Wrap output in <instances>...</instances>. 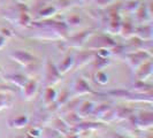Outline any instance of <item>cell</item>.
I'll return each instance as SVG.
<instances>
[{
	"label": "cell",
	"instance_id": "7a4b0ae2",
	"mask_svg": "<svg viewBox=\"0 0 153 138\" xmlns=\"http://www.w3.org/2000/svg\"><path fill=\"white\" fill-rule=\"evenodd\" d=\"M84 45L90 50H111L115 46V43L107 36H97L92 39H88Z\"/></svg>",
	"mask_w": 153,
	"mask_h": 138
},
{
	"label": "cell",
	"instance_id": "ba28073f",
	"mask_svg": "<svg viewBox=\"0 0 153 138\" xmlns=\"http://www.w3.org/2000/svg\"><path fill=\"white\" fill-rule=\"evenodd\" d=\"M134 35H136L143 42H150L152 39V27L150 24H143L139 28L135 29Z\"/></svg>",
	"mask_w": 153,
	"mask_h": 138
},
{
	"label": "cell",
	"instance_id": "8992f818",
	"mask_svg": "<svg viewBox=\"0 0 153 138\" xmlns=\"http://www.w3.org/2000/svg\"><path fill=\"white\" fill-rule=\"evenodd\" d=\"M139 129H149L152 127V114L151 113H143L140 115H137L136 120H135V124Z\"/></svg>",
	"mask_w": 153,
	"mask_h": 138
},
{
	"label": "cell",
	"instance_id": "44dd1931",
	"mask_svg": "<svg viewBox=\"0 0 153 138\" xmlns=\"http://www.w3.org/2000/svg\"><path fill=\"white\" fill-rule=\"evenodd\" d=\"M96 78H97L96 81L101 85L106 84V83L108 82V76L105 74V73H102V71H98L97 75H96Z\"/></svg>",
	"mask_w": 153,
	"mask_h": 138
},
{
	"label": "cell",
	"instance_id": "484cf974",
	"mask_svg": "<svg viewBox=\"0 0 153 138\" xmlns=\"http://www.w3.org/2000/svg\"><path fill=\"white\" fill-rule=\"evenodd\" d=\"M82 1H84V2H88V1H90V0H82Z\"/></svg>",
	"mask_w": 153,
	"mask_h": 138
},
{
	"label": "cell",
	"instance_id": "277c9868",
	"mask_svg": "<svg viewBox=\"0 0 153 138\" xmlns=\"http://www.w3.org/2000/svg\"><path fill=\"white\" fill-rule=\"evenodd\" d=\"M60 79H61V74L59 73L58 68H55L53 65L47 60L45 63V85H46V88L56 84L58 82H60Z\"/></svg>",
	"mask_w": 153,
	"mask_h": 138
},
{
	"label": "cell",
	"instance_id": "9c48e42d",
	"mask_svg": "<svg viewBox=\"0 0 153 138\" xmlns=\"http://www.w3.org/2000/svg\"><path fill=\"white\" fill-rule=\"evenodd\" d=\"M23 97L27 100H31L36 92H37V82L32 81V79H28V82L23 85Z\"/></svg>",
	"mask_w": 153,
	"mask_h": 138
},
{
	"label": "cell",
	"instance_id": "30bf717a",
	"mask_svg": "<svg viewBox=\"0 0 153 138\" xmlns=\"http://www.w3.org/2000/svg\"><path fill=\"white\" fill-rule=\"evenodd\" d=\"M90 37V31H83L81 33H78L76 36L71 37L69 39V45L73 46V47H79V46H83L86 43V40Z\"/></svg>",
	"mask_w": 153,
	"mask_h": 138
},
{
	"label": "cell",
	"instance_id": "2e32d148",
	"mask_svg": "<svg viewBox=\"0 0 153 138\" xmlns=\"http://www.w3.org/2000/svg\"><path fill=\"white\" fill-rule=\"evenodd\" d=\"M8 81L9 82H12L13 84H15L16 86H19V88H23V85L25 84L27 82H28V79H27V77L23 76V75H20V74H13V75H9L7 76Z\"/></svg>",
	"mask_w": 153,
	"mask_h": 138
},
{
	"label": "cell",
	"instance_id": "5b68a950",
	"mask_svg": "<svg viewBox=\"0 0 153 138\" xmlns=\"http://www.w3.org/2000/svg\"><path fill=\"white\" fill-rule=\"evenodd\" d=\"M151 74H152V62H151V60L145 61L139 68L136 69L137 79L142 81V82H144L147 77L151 76Z\"/></svg>",
	"mask_w": 153,
	"mask_h": 138
},
{
	"label": "cell",
	"instance_id": "ffe728a7",
	"mask_svg": "<svg viewBox=\"0 0 153 138\" xmlns=\"http://www.w3.org/2000/svg\"><path fill=\"white\" fill-rule=\"evenodd\" d=\"M40 137H43V138H61V135H60L58 131H55L54 129H52V128H47V129H45L44 131H42Z\"/></svg>",
	"mask_w": 153,
	"mask_h": 138
},
{
	"label": "cell",
	"instance_id": "603a6c76",
	"mask_svg": "<svg viewBox=\"0 0 153 138\" xmlns=\"http://www.w3.org/2000/svg\"><path fill=\"white\" fill-rule=\"evenodd\" d=\"M98 2V5H101V6H106L108 4H111L113 0H96Z\"/></svg>",
	"mask_w": 153,
	"mask_h": 138
},
{
	"label": "cell",
	"instance_id": "4316f807",
	"mask_svg": "<svg viewBox=\"0 0 153 138\" xmlns=\"http://www.w3.org/2000/svg\"><path fill=\"white\" fill-rule=\"evenodd\" d=\"M15 138H24V137H15Z\"/></svg>",
	"mask_w": 153,
	"mask_h": 138
},
{
	"label": "cell",
	"instance_id": "e0dca14e",
	"mask_svg": "<svg viewBox=\"0 0 153 138\" xmlns=\"http://www.w3.org/2000/svg\"><path fill=\"white\" fill-rule=\"evenodd\" d=\"M120 32L123 33L124 32V37H127V38H129L131 36H134V32H135V28L132 27V24L129 22H124V23H121V28H120Z\"/></svg>",
	"mask_w": 153,
	"mask_h": 138
},
{
	"label": "cell",
	"instance_id": "4fadbf2b",
	"mask_svg": "<svg viewBox=\"0 0 153 138\" xmlns=\"http://www.w3.org/2000/svg\"><path fill=\"white\" fill-rule=\"evenodd\" d=\"M73 66H74V56H73V55H67V56L62 60L61 65L59 66L58 70H59L60 74H65V73H67Z\"/></svg>",
	"mask_w": 153,
	"mask_h": 138
},
{
	"label": "cell",
	"instance_id": "6da1fadb",
	"mask_svg": "<svg viewBox=\"0 0 153 138\" xmlns=\"http://www.w3.org/2000/svg\"><path fill=\"white\" fill-rule=\"evenodd\" d=\"M126 60L128 62V65L130 66L134 70H136L137 68H139L143 63L147 60H150L151 58V54L149 53L147 51H143V50H137V51H134L128 53L126 56Z\"/></svg>",
	"mask_w": 153,
	"mask_h": 138
},
{
	"label": "cell",
	"instance_id": "d4e9b609",
	"mask_svg": "<svg viewBox=\"0 0 153 138\" xmlns=\"http://www.w3.org/2000/svg\"><path fill=\"white\" fill-rule=\"evenodd\" d=\"M114 138H124V137H121V136H114Z\"/></svg>",
	"mask_w": 153,
	"mask_h": 138
},
{
	"label": "cell",
	"instance_id": "cb8c5ba5",
	"mask_svg": "<svg viewBox=\"0 0 153 138\" xmlns=\"http://www.w3.org/2000/svg\"><path fill=\"white\" fill-rule=\"evenodd\" d=\"M6 40H7V38L0 33V48H2V47L5 46V44H6Z\"/></svg>",
	"mask_w": 153,
	"mask_h": 138
},
{
	"label": "cell",
	"instance_id": "8fae6325",
	"mask_svg": "<svg viewBox=\"0 0 153 138\" xmlns=\"http://www.w3.org/2000/svg\"><path fill=\"white\" fill-rule=\"evenodd\" d=\"M93 104L89 102V101H83L78 105V109H77V115L79 117H85L88 115H90L93 113Z\"/></svg>",
	"mask_w": 153,
	"mask_h": 138
},
{
	"label": "cell",
	"instance_id": "7c38bea8",
	"mask_svg": "<svg viewBox=\"0 0 153 138\" xmlns=\"http://www.w3.org/2000/svg\"><path fill=\"white\" fill-rule=\"evenodd\" d=\"M135 15H136V20L138 22L144 24L150 17V10H147V7L145 5H140L137 8V10L135 12Z\"/></svg>",
	"mask_w": 153,
	"mask_h": 138
},
{
	"label": "cell",
	"instance_id": "9a60e30c",
	"mask_svg": "<svg viewBox=\"0 0 153 138\" xmlns=\"http://www.w3.org/2000/svg\"><path fill=\"white\" fill-rule=\"evenodd\" d=\"M53 123H54L53 129L55 131H58L60 135H61V134L66 135L67 132H69V125L65 122L63 120H61V119H56V120H54L53 121Z\"/></svg>",
	"mask_w": 153,
	"mask_h": 138
},
{
	"label": "cell",
	"instance_id": "5bb4252c",
	"mask_svg": "<svg viewBox=\"0 0 153 138\" xmlns=\"http://www.w3.org/2000/svg\"><path fill=\"white\" fill-rule=\"evenodd\" d=\"M56 97H58L56 91L54 90L53 88L47 86L45 92H44V102H45L46 105H51L52 102H54L55 99H56Z\"/></svg>",
	"mask_w": 153,
	"mask_h": 138
},
{
	"label": "cell",
	"instance_id": "3957f363",
	"mask_svg": "<svg viewBox=\"0 0 153 138\" xmlns=\"http://www.w3.org/2000/svg\"><path fill=\"white\" fill-rule=\"evenodd\" d=\"M9 56L14 60V61L19 62L20 65H22L24 67H29L31 65H33L36 62V58L30 54L27 51H23V50H16L9 53Z\"/></svg>",
	"mask_w": 153,
	"mask_h": 138
},
{
	"label": "cell",
	"instance_id": "d6986e66",
	"mask_svg": "<svg viewBox=\"0 0 153 138\" xmlns=\"http://www.w3.org/2000/svg\"><path fill=\"white\" fill-rule=\"evenodd\" d=\"M10 125L12 127H15V128H23L27 123H28V117L27 116H19V117H16L15 120H13V121H10Z\"/></svg>",
	"mask_w": 153,
	"mask_h": 138
},
{
	"label": "cell",
	"instance_id": "ac0fdd59",
	"mask_svg": "<svg viewBox=\"0 0 153 138\" xmlns=\"http://www.w3.org/2000/svg\"><path fill=\"white\" fill-rule=\"evenodd\" d=\"M131 112L128 109V108H117V109H114V119H119V120H126L128 117H131L132 115Z\"/></svg>",
	"mask_w": 153,
	"mask_h": 138
},
{
	"label": "cell",
	"instance_id": "7402d4cb",
	"mask_svg": "<svg viewBox=\"0 0 153 138\" xmlns=\"http://www.w3.org/2000/svg\"><path fill=\"white\" fill-rule=\"evenodd\" d=\"M27 135H30L32 137L35 138H39L40 137V135H42V129H39V128H31L30 130L28 131V134Z\"/></svg>",
	"mask_w": 153,
	"mask_h": 138
},
{
	"label": "cell",
	"instance_id": "52a82bcc",
	"mask_svg": "<svg viewBox=\"0 0 153 138\" xmlns=\"http://www.w3.org/2000/svg\"><path fill=\"white\" fill-rule=\"evenodd\" d=\"M92 89L90 88V85L85 82L82 77L77 78L74 83V93L76 96H84L88 93H92Z\"/></svg>",
	"mask_w": 153,
	"mask_h": 138
}]
</instances>
